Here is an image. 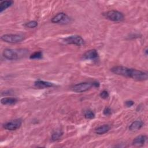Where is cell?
<instances>
[{"mask_svg":"<svg viewBox=\"0 0 148 148\" xmlns=\"http://www.w3.org/2000/svg\"><path fill=\"white\" fill-rule=\"evenodd\" d=\"M22 124V120L20 119H14L5 123L3 127L7 130L14 131L18 129Z\"/></svg>","mask_w":148,"mask_h":148,"instance_id":"6","label":"cell"},{"mask_svg":"<svg viewBox=\"0 0 148 148\" xmlns=\"http://www.w3.org/2000/svg\"><path fill=\"white\" fill-rule=\"evenodd\" d=\"M68 18L67 15L62 12L59 13L57 14L55 16H54L52 18L51 21L53 23H59L64 21V20H66Z\"/></svg>","mask_w":148,"mask_h":148,"instance_id":"10","label":"cell"},{"mask_svg":"<svg viewBox=\"0 0 148 148\" xmlns=\"http://www.w3.org/2000/svg\"><path fill=\"white\" fill-rule=\"evenodd\" d=\"M143 125V123L141 120H136L133 121L129 126V130L131 131H136L140 130Z\"/></svg>","mask_w":148,"mask_h":148,"instance_id":"12","label":"cell"},{"mask_svg":"<svg viewBox=\"0 0 148 148\" xmlns=\"http://www.w3.org/2000/svg\"><path fill=\"white\" fill-rule=\"evenodd\" d=\"M147 140V136L144 135H140L136 136L132 142V145L135 146L140 147L143 146Z\"/></svg>","mask_w":148,"mask_h":148,"instance_id":"9","label":"cell"},{"mask_svg":"<svg viewBox=\"0 0 148 148\" xmlns=\"http://www.w3.org/2000/svg\"><path fill=\"white\" fill-rule=\"evenodd\" d=\"M43 54L41 51H36L32 53L30 56L29 58L30 59H33V60H39L42 58Z\"/></svg>","mask_w":148,"mask_h":148,"instance_id":"17","label":"cell"},{"mask_svg":"<svg viewBox=\"0 0 148 148\" xmlns=\"http://www.w3.org/2000/svg\"><path fill=\"white\" fill-rule=\"evenodd\" d=\"M13 3V1H3L0 4V12L2 13L3 10H6L9 7L11 6Z\"/></svg>","mask_w":148,"mask_h":148,"instance_id":"15","label":"cell"},{"mask_svg":"<svg viewBox=\"0 0 148 148\" xmlns=\"http://www.w3.org/2000/svg\"><path fill=\"white\" fill-rule=\"evenodd\" d=\"M134 104V102L133 101L131 100H129V101H126L125 102V105L127 107H131L132 106H133Z\"/></svg>","mask_w":148,"mask_h":148,"instance_id":"22","label":"cell"},{"mask_svg":"<svg viewBox=\"0 0 148 148\" xmlns=\"http://www.w3.org/2000/svg\"><path fill=\"white\" fill-rule=\"evenodd\" d=\"M84 117L87 119H92L94 118L95 114L92 110H87L84 112Z\"/></svg>","mask_w":148,"mask_h":148,"instance_id":"18","label":"cell"},{"mask_svg":"<svg viewBox=\"0 0 148 148\" xmlns=\"http://www.w3.org/2000/svg\"><path fill=\"white\" fill-rule=\"evenodd\" d=\"M111 71L114 74L130 77L138 81L146 80L148 78V74L146 72L121 65L113 67Z\"/></svg>","mask_w":148,"mask_h":148,"instance_id":"1","label":"cell"},{"mask_svg":"<svg viewBox=\"0 0 148 148\" xmlns=\"http://www.w3.org/2000/svg\"><path fill=\"white\" fill-rule=\"evenodd\" d=\"M62 134H63V132L61 130H57V131H54L53 133V134L51 135V140H53V141L58 140L62 136Z\"/></svg>","mask_w":148,"mask_h":148,"instance_id":"16","label":"cell"},{"mask_svg":"<svg viewBox=\"0 0 148 148\" xmlns=\"http://www.w3.org/2000/svg\"><path fill=\"white\" fill-rule=\"evenodd\" d=\"M63 42L66 44L75 45L77 46H82L84 45V40L79 35H72L63 39Z\"/></svg>","mask_w":148,"mask_h":148,"instance_id":"4","label":"cell"},{"mask_svg":"<svg viewBox=\"0 0 148 148\" xmlns=\"http://www.w3.org/2000/svg\"><path fill=\"white\" fill-rule=\"evenodd\" d=\"M83 57L85 60H95L98 58V53L95 49L89 50L83 55Z\"/></svg>","mask_w":148,"mask_h":148,"instance_id":"8","label":"cell"},{"mask_svg":"<svg viewBox=\"0 0 148 148\" xmlns=\"http://www.w3.org/2000/svg\"><path fill=\"white\" fill-rule=\"evenodd\" d=\"M105 15L108 19L114 22H120L124 19V14L121 12L116 10H109Z\"/></svg>","mask_w":148,"mask_h":148,"instance_id":"2","label":"cell"},{"mask_svg":"<svg viewBox=\"0 0 148 148\" xmlns=\"http://www.w3.org/2000/svg\"><path fill=\"white\" fill-rule=\"evenodd\" d=\"M109 92L106 90H103L100 92V94H99V96L103 99L108 98L109 97Z\"/></svg>","mask_w":148,"mask_h":148,"instance_id":"20","label":"cell"},{"mask_svg":"<svg viewBox=\"0 0 148 148\" xmlns=\"http://www.w3.org/2000/svg\"><path fill=\"white\" fill-rule=\"evenodd\" d=\"M24 38L23 35L18 34H5L1 37L2 40L10 43H19L21 42Z\"/></svg>","mask_w":148,"mask_h":148,"instance_id":"3","label":"cell"},{"mask_svg":"<svg viewBox=\"0 0 148 148\" xmlns=\"http://www.w3.org/2000/svg\"><path fill=\"white\" fill-rule=\"evenodd\" d=\"M2 55L4 58L9 60H16L19 58V54L14 50L11 49H5L3 52Z\"/></svg>","mask_w":148,"mask_h":148,"instance_id":"7","label":"cell"},{"mask_svg":"<svg viewBox=\"0 0 148 148\" xmlns=\"http://www.w3.org/2000/svg\"><path fill=\"white\" fill-rule=\"evenodd\" d=\"M17 102V99L15 98H3L1 100V102L5 105H12Z\"/></svg>","mask_w":148,"mask_h":148,"instance_id":"14","label":"cell"},{"mask_svg":"<svg viewBox=\"0 0 148 148\" xmlns=\"http://www.w3.org/2000/svg\"><path fill=\"white\" fill-rule=\"evenodd\" d=\"M25 26L29 28H34L38 26V22L36 21H30L25 24Z\"/></svg>","mask_w":148,"mask_h":148,"instance_id":"19","label":"cell"},{"mask_svg":"<svg viewBox=\"0 0 148 148\" xmlns=\"http://www.w3.org/2000/svg\"><path fill=\"white\" fill-rule=\"evenodd\" d=\"M34 85L36 87L39 88H46L51 87L54 86L52 83L43 81V80H38L35 82Z\"/></svg>","mask_w":148,"mask_h":148,"instance_id":"11","label":"cell"},{"mask_svg":"<svg viewBox=\"0 0 148 148\" xmlns=\"http://www.w3.org/2000/svg\"><path fill=\"white\" fill-rule=\"evenodd\" d=\"M110 130V126L108 124H103L97 127L95 130V132L99 135H102L108 132Z\"/></svg>","mask_w":148,"mask_h":148,"instance_id":"13","label":"cell"},{"mask_svg":"<svg viewBox=\"0 0 148 148\" xmlns=\"http://www.w3.org/2000/svg\"><path fill=\"white\" fill-rule=\"evenodd\" d=\"M92 87H94V82H82L74 85L72 90L76 92H83L88 90Z\"/></svg>","mask_w":148,"mask_h":148,"instance_id":"5","label":"cell"},{"mask_svg":"<svg viewBox=\"0 0 148 148\" xmlns=\"http://www.w3.org/2000/svg\"><path fill=\"white\" fill-rule=\"evenodd\" d=\"M103 114L105 116H109L110 114H112V110L109 107H106L105 108V109L103 110Z\"/></svg>","mask_w":148,"mask_h":148,"instance_id":"21","label":"cell"}]
</instances>
